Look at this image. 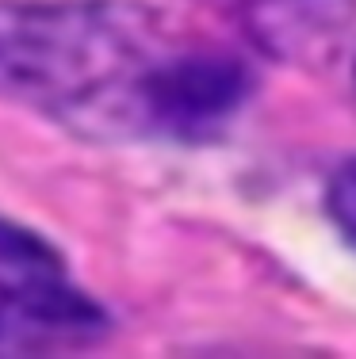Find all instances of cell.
Wrapping results in <instances>:
<instances>
[{"label": "cell", "instance_id": "1", "mask_svg": "<svg viewBox=\"0 0 356 359\" xmlns=\"http://www.w3.org/2000/svg\"><path fill=\"white\" fill-rule=\"evenodd\" d=\"M230 35L138 0H0V100L96 142H207L245 107Z\"/></svg>", "mask_w": 356, "mask_h": 359}, {"label": "cell", "instance_id": "2", "mask_svg": "<svg viewBox=\"0 0 356 359\" xmlns=\"http://www.w3.org/2000/svg\"><path fill=\"white\" fill-rule=\"evenodd\" d=\"M107 313L50 241L0 218V352H77L100 344Z\"/></svg>", "mask_w": 356, "mask_h": 359}, {"label": "cell", "instance_id": "3", "mask_svg": "<svg viewBox=\"0 0 356 359\" xmlns=\"http://www.w3.org/2000/svg\"><path fill=\"white\" fill-rule=\"evenodd\" d=\"M234 35L279 57H318L345 39L356 0H203Z\"/></svg>", "mask_w": 356, "mask_h": 359}, {"label": "cell", "instance_id": "4", "mask_svg": "<svg viewBox=\"0 0 356 359\" xmlns=\"http://www.w3.org/2000/svg\"><path fill=\"white\" fill-rule=\"evenodd\" d=\"M326 210L334 218V226L341 229V237L356 249V161L345 168H337V176L326 187Z\"/></svg>", "mask_w": 356, "mask_h": 359}]
</instances>
